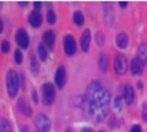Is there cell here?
<instances>
[{
    "instance_id": "cell-1",
    "label": "cell",
    "mask_w": 147,
    "mask_h": 132,
    "mask_svg": "<svg viewBox=\"0 0 147 132\" xmlns=\"http://www.w3.org/2000/svg\"><path fill=\"white\" fill-rule=\"evenodd\" d=\"M85 98L88 111L96 120H101L107 115L110 105V93L98 81H92L89 84Z\"/></svg>"
},
{
    "instance_id": "cell-2",
    "label": "cell",
    "mask_w": 147,
    "mask_h": 132,
    "mask_svg": "<svg viewBox=\"0 0 147 132\" xmlns=\"http://www.w3.org/2000/svg\"><path fill=\"white\" fill-rule=\"evenodd\" d=\"M19 81L18 75L16 71H9L6 74V87H7V91L11 98L16 97V95L19 90Z\"/></svg>"
},
{
    "instance_id": "cell-3",
    "label": "cell",
    "mask_w": 147,
    "mask_h": 132,
    "mask_svg": "<svg viewBox=\"0 0 147 132\" xmlns=\"http://www.w3.org/2000/svg\"><path fill=\"white\" fill-rule=\"evenodd\" d=\"M42 102L45 105H51L55 99V88L52 83H45L42 87Z\"/></svg>"
},
{
    "instance_id": "cell-4",
    "label": "cell",
    "mask_w": 147,
    "mask_h": 132,
    "mask_svg": "<svg viewBox=\"0 0 147 132\" xmlns=\"http://www.w3.org/2000/svg\"><path fill=\"white\" fill-rule=\"evenodd\" d=\"M34 124L40 132H48L51 128V121L45 114L39 113L34 119Z\"/></svg>"
},
{
    "instance_id": "cell-5",
    "label": "cell",
    "mask_w": 147,
    "mask_h": 132,
    "mask_svg": "<svg viewBox=\"0 0 147 132\" xmlns=\"http://www.w3.org/2000/svg\"><path fill=\"white\" fill-rule=\"evenodd\" d=\"M115 71L118 74H123L126 72L127 69V60L124 54H117L115 58L114 62Z\"/></svg>"
},
{
    "instance_id": "cell-6",
    "label": "cell",
    "mask_w": 147,
    "mask_h": 132,
    "mask_svg": "<svg viewBox=\"0 0 147 132\" xmlns=\"http://www.w3.org/2000/svg\"><path fill=\"white\" fill-rule=\"evenodd\" d=\"M16 40L17 45L23 49L27 48L29 45V36L27 32L24 29H19L16 35Z\"/></svg>"
},
{
    "instance_id": "cell-7",
    "label": "cell",
    "mask_w": 147,
    "mask_h": 132,
    "mask_svg": "<svg viewBox=\"0 0 147 132\" xmlns=\"http://www.w3.org/2000/svg\"><path fill=\"white\" fill-rule=\"evenodd\" d=\"M63 46H64V51L66 54L72 55L76 52V42L73 38V36L71 35H68L64 37L63 40Z\"/></svg>"
},
{
    "instance_id": "cell-8",
    "label": "cell",
    "mask_w": 147,
    "mask_h": 132,
    "mask_svg": "<svg viewBox=\"0 0 147 132\" xmlns=\"http://www.w3.org/2000/svg\"><path fill=\"white\" fill-rule=\"evenodd\" d=\"M54 80H55V83L59 89H61V88L64 86L65 81H66V70L63 66L61 65L59 66L58 69L56 70Z\"/></svg>"
},
{
    "instance_id": "cell-9",
    "label": "cell",
    "mask_w": 147,
    "mask_h": 132,
    "mask_svg": "<svg viewBox=\"0 0 147 132\" xmlns=\"http://www.w3.org/2000/svg\"><path fill=\"white\" fill-rule=\"evenodd\" d=\"M17 107H18L19 110H20L24 115L27 116V117H30L32 115V113H33V110H32L30 104L23 97L19 98L18 102H17Z\"/></svg>"
},
{
    "instance_id": "cell-10",
    "label": "cell",
    "mask_w": 147,
    "mask_h": 132,
    "mask_svg": "<svg viewBox=\"0 0 147 132\" xmlns=\"http://www.w3.org/2000/svg\"><path fill=\"white\" fill-rule=\"evenodd\" d=\"M28 21L33 27H34V28L40 27L42 23V15L39 11L34 10L30 14Z\"/></svg>"
},
{
    "instance_id": "cell-11",
    "label": "cell",
    "mask_w": 147,
    "mask_h": 132,
    "mask_svg": "<svg viewBox=\"0 0 147 132\" xmlns=\"http://www.w3.org/2000/svg\"><path fill=\"white\" fill-rule=\"evenodd\" d=\"M91 40V33L89 29H86L84 32L82 33L80 37V46L84 52H88L89 48V43Z\"/></svg>"
},
{
    "instance_id": "cell-12",
    "label": "cell",
    "mask_w": 147,
    "mask_h": 132,
    "mask_svg": "<svg viewBox=\"0 0 147 132\" xmlns=\"http://www.w3.org/2000/svg\"><path fill=\"white\" fill-rule=\"evenodd\" d=\"M123 97L127 104H131L134 102V99H135V91H134V88L132 87V85L130 84L125 85L123 89Z\"/></svg>"
},
{
    "instance_id": "cell-13",
    "label": "cell",
    "mask_w": 147,
    "mask_h": 132,
    "mask_svg": "<svg viewBox=\"0 0 147 132\" xmlns=\"http://www.w3.org/2000/svg\"><path fill=\"white\" fill-rule=\"evenodd\" d=\"M144 68V62L138 57L134 58L131 62V72L133 74H140L142 73Z\"/></svg>"
},
{
    "instance_id": "cell-14",
    "label": "cell",
    "mask_w": 147,
    "mask_h": 132,
    "mask_svg": "<svg viewBox=\"0 0 147 132\" xmlns=\"http://www.w3.org/2000/svg\"><path fill=\"white\" fill-rule=\"evenodd\" d=\"M43 40H44V43H46V45L51 50H53L54 47V43H55V34L53 33V31L48 30L46 32H44Z\"/></svg>"
},
{
    "instance_id": "cell-15",
    "label": "cell",
    "mask_w": 147,
    "mask_h": 132,
    "mask_svg": "<svg viewBox=\"0 0 147 132\" xmlns=\"http://www.w3.org/2000/svg\"><path fill=\"white\" fill-rule=\"evenodd\" d=\"M116 43H117V45L119 48H122V49L126 48V46L128 45V35L125 33H121L117 35L116 38Z\"/></svg>"
},
{
    "instance_id": "cell-16",
    "label": "cell",
    "mask_w": 147,
    "mask_h": 132,
    "mask_svg": "<svg viewBox=\"0 0 147 132\" xmlns=\"http://www.w3.org/2000/svg\"><path fill=\"white\" fill-rule=\"evenodd\" d=\"M137 57L141 60L144 65H147V45L141 43L138 47Z\"/></svg>"
},
{
    "instance_id": "cell-17",
    "label": "cell",
    "mask_w": 147,
    "mask_h": 132,
    "mask_svg": "<svg viewBox=\"0 0 147 132\" xmlns=\"http://www.w3.org/2000/svg\"><path fill=\"white\" fill-rule=\"evenodd\" d=\"M30 69L32 72H33L34 75H38L40 71V65H39V62H38L37 59L34 57V56H31L30 58Z\"/></svg>"
},
{
    "instance_id": "cell-18",
    "label": "cell",
    "mask_w": 147,
    "mask_h": 132,
    "mask_svg": "<svg viewBox=\"0 0 147 132\" xmlns=\"http://www.w3.org/2000/svg\"><path fill=\"white\" fill-rule=\"evenodd\" d=\"M98 65L100 67V69L103 72H107V67H108V60L107 55L104 53H101L99 55V58H98Z\"/></svg>"
},
{
    "instance_id": "cell-19",
    "label": "cell",
    "mask_w": 147,
    "mask_h": 132,
    "mask_svg": "<svg viewBox=\"0 0 147 132\" xmlns=\"http://www.w3.org/2000/svg\"><path fill=\"white\" fill-rule=\"evenodd\" d=\"M73 22L77 26H82L84 24V16L80 11H76L73 14Z\"/></svg>"
},
{
    "instance_id": "cell-20",
    "label": "cell",
    "mask_w": 147,
    "mask_h": 132,
    "mask_svg": "<svg viewBox=\"0 0 147 132\" xmlns=\"http://www.w3.org/2000/svg\"><path fill=\"white\" fill-rule=\"evenodd\" d=\"M0 131L1 132H12L11 125L8 120L3 119L1 121V124H0Z\"/></svg>"
},
{
    "instance_id": "cell-21",
    "label": "cell",
    "mask_w": 147,
    "mask_h": 132,
    "mask_svg": "<svg viewBox=\"0 0 147 132\" xmlns=\"http://www.w3.org/2000/svg\"><path fill=\"white\" fill-rule=\"evenodd\" d=\"M38 53H39L41 60H42V61L46 60V58H47V51H46L45 46H44L42 43H39V45H38Z\"/></svg>"
},
{
    "instance_id": "cell-22",
    "label": "cell",
    "mask_w": 147,
    "mask_h": 132,
    "mask_svg": "<svg viewBox=\"0 0 147 132\" xmlns=\"http://www.w3.org/2000/svg\"><path fill=\"white\" fill-rule=\"evenodd\" d=\"M47 21L49 24H53L56 22V15L53 10H49L47 13Z\"/></svg>"
},
{
    "instance_id": "cell-23",
    "label": "cell",
    "mask_w": 147,
    "mask_h": 132,
    "mask_svg": "<svg viewBox=\"0 0 147 132\" xmlns=\"http://www.w3.org/2000/svg\"><path fill=\"white\" fill-rule=\"evenodd\" d=\"M15 61L17 64H20L23 62V53H21V51H19V50H16L15 53Z\"/></svg>"
},
{
    "instance_id": "cell-24",
    "label": "cell",
    "mask_w": 147,
    "mask_h": 132,
    "mask_svg": "<svg viewBox=\"0 0 147 132\" xmlns=\"http://www.w3.org/2000/svg\"><path fill=\"white\" fill-rule=\"evenodd\" d=\"M1 50L3 53H8L10 50V43L7 40H4L2 42V45H1Z\"/></svg>"
},
{
    "instance_id": "cell-25",
    "label": "cell",
    "mask_w": 147,
    "mask_h": 132,
    "mask_svg": "<svg viewBox=\"0 0 147 132\" xmlns=\"http://www.w3.org/2000/svg\"><path fill=\"white\" fill-rule=\"evenodd\" d=\"M114 106L117 110H121L122 108V98L120 96H117L114 100Z\"/></svg>"
},
{
    "instance_id": "cell-26",
    "label": "cell",
    "mask_w": 147,
    "mask_h": 132,
    "mask_svg": "<svg viewBox=\"0 0 147 132\" xmlns=\"http://www.w3.org/2000/svg\"><path fill=\"white\" fill-rule=\"evenodd\" d=\"M96 40H97V43H98L99 45H102L104 43V36L102 35L101 32H98L96 34Z\"/></svg>"
},
{
    "instance_id": "cell-27",
    "label": "cell",
    "mask_w": 147,
    "mask_h": 132,
    "mask_svg": "<svg viewBox=\"0 0 147 132\" xmlns=\"http://www.w3.org/2000/svg\"><path fill=\"white\" fill-rule=\"evenodd\" d=\"M131 132H142V129L139 125H135L133 126L131 129Z\"/></svg>"
},
{
    "instance_id": "cell-28",
    "label": "cell",
    "mask_w": 147,
    "mask_h": 132,
    "mask_svg": "<svg viewBox=\"0 0 147 132\" xmlns=\"http://www.w3.org/2000/svg\"><path fill=\"white\" fill-rule=\"evenodd\" d=\"M42 4L41 2H35V3H34V7L35 11H39L42 8Z\"/></svg>"
},
{
    "instance_id": "cell-29",
    "label": "cell",
    "mask_w": 147,
    "mask_h": 132,
    "mask_svg": "<svg viewBox=\"0 0 147 132\" xmlns=\"http://www.w3.org/2000/svg\"><path fill=\"white\" fill-rule=\"evenodd\" d=\"M32 95H33V100L34 103H38V95H37V92L35 90L33 91V93H32Z\"/></svg>"
},
{
    "instance_id": "cell-30",
    "label": "cell",
    "mask_w": 147,
    "mask_h": 132,
    "mask_svg": "<svg viewBox=\"0 0 147 132\" xmlns=\"http://www.w3.org/2000/svg\"><path fill=\"white\" fill-rule=\"evenodd\" d=\"M119 5L122 8H125L127 7V3L126 2H119Z\"/></svg>"
},
{
    "instance_id": "cell-31",
    "label": "cell",
    "mask_w": 147,
    "mask_h": 132,
    "mask_svg": "<svg viewBox=\"0 0 147 132\" xmlns=\"http://www.w3.org/2000/svg\"><path fill=\"white\" fill-rule=\"evenodd\" d=\"M20 132H28V128L25 127V126H23L20 129Z\"/></svg>"
},
{
    "instance_id": "cell-32",
    "label": "cell",
    "mask_w": 147,
    "mask_h": 132,
    "mask_svg": "<svg viewBox=\"0 0 147 132\" xmlns=\"http://www.w3.org/2000/svg\"><path fill=\"white\" fill-rule=\"evenodd\" d=\"M18 4L20 5L21 7H26V5H28V2H19Z\"/></svg>"
},
{
    "instance_id": "cell-33",
    "label": "cell",
    "mask_w": 147,
    "mask_h": 132,
    "mask_svg": "<svg viewBox=\"0 0 147 132\" xmlns=\"http://www.w3.org/2000/svg\"><path fill=\"white\" fill-rule=\"evenodd\" d=\"M82 132H92V129L89 128H85L82 129Z\"/></svg>"
},
{
    "instance_id": "cell-34",
    "label": "cell",
    "mask_w": 147,
    "mask_h": 132,
    "mask_svg": "<svg viewBox=\"0 0 147 132\" xmlns=\"http://www.w3.org/2000/svg\"><path fill=\"white\" fill-rule=\"evenodd\" d=\"M2 31H3V23H2L1 19H0V34L2 33Z\"/></svg>"
},
{
    "instance_id": "cell-35",
    "label": "cell",
    "mask_w": 147,
    "mask_h": 132,
    "mask_svg": "<svg viewBox=\"0 0 147 132\" xmlns=\"http://www.w3.org/2000/svg\"><path fill=\"white\" fill-rule=\"evenodd\" d=\"M143 118L144 119L145 121H147V113H144V115H143Z\"/></svg>"
},
{
    "instance_id": "cell-36",
    "label": "cell",
    "mask_w": 147,
    "mask_h": 132,
    "mask_svg": "<svg viewBox=\"0 0 147 132\" xmlns=\"http://www.w3.org/2000/svg\"><path fill=\"white\" fill-rule=\"evenodd\" d=\"M100 132H102V131H100Z\"/></svg>"
},
{
    "instance_id": "cell-37",
    "label": "cell",
    "mask_w": 147,
    "mask_h": 132,
    "mask_svg": "<svg viewBox=\"0 0 147 132\" xmlns=\"http://www.w3.org/2000/svg\"><path fill=\"white\" fill-rule=\"evenodd\" d=\"M0 132H1V131H0Z\"/></svg>"
}]
</instances>
